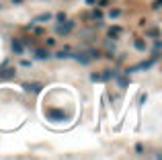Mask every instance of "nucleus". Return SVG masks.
<instances>
[{"label":"nucleus","mask_w":162,"mask_h":160,"mask_svg":"<svg viewBox=\"0 0 162 160\" xmlns=\"http://www.w3.org/2000/svg\"><path fill=\"white\" fill-rule=\"evenodd\" d=\"M45 43H47V47H54V45H55V39H54V37H49Z\"/></svg>","instance_id":"obj_20"},{"label":"nucleus","mask_w":162,"mask_h":160,"mask_svg":"<svg viewBox=\"0 0 162 160\" xmlns=\"http://www.w3.org/2000/svg\"><path fill=\"white\" fill-rule=\"evenodd\" d=\"M160 6H162V0H154V2H152V8L154 10H158Z\"/></svg>","instance_id":"obj_19"},{"label":"nucleus","mask_w":162,"mask_h":160,"mask_svg":"<svg viewBox=\"0 0 162 160\" xmlns=\"http://www.w3.org/2000/svg\"><path fill=\"white\" fill-rule=\"evenodd\" d=\"M86 4H88V6H94V4H97V0H86Z\"/></svg>","instance_id":"obj_23"},{"label":"nucleus","mask_w":162,"mask_h":160,"mask_svg":"<svg viewBox=\"0 0 162 160\" xmlns=\"http://www.w3.org/2000/svg\"><path fill=\"white\" fill-rule=\"evenodd\" d=\"M133 45H136V49H140V51H146V41H144V39L136 37L133 39Z\"/></svg>","instance_id":"obj_13"},{"label":"nucleus","mask_w":162,"mask_h":160,"mask_svg":"<svg viewBox=\"0 0 162 160\" xmlns=\"http://www.w3.org/2000/svg\"><path fill=\"white\" fill-rule=\"evenodd\" d=\"M148 37H152V39H156L158 37V27H152V29H150V31H148Z\"/></svg>","instance_id":"obj_16"},{"label":"nucleus","mask_w":162,"mask_h":160,"mask_svg":"<svg viewBox=\"0 0 162 160\" xmlns=\"http://www.w3.org/2000/svg\"><path fill=\"white\" fill-rule=\"evenodd\" d=\"M17 76V70L12 66H8V60H6L2 66H0V80H10V78Z\"/></svg>","instance_id":"obj_2"},{"label":"nucleus","mask_w":162,"mask_h":160,"mask_svg":"<svg viewBox=\"0 0 162 160\" xmlns=\"http://www.w3.org/2000/svg\"><path fill=\"white\" fill-rule=\"evenodd\" d=\"M49 19H54V15H51V12H43V15H39V17H37V19H33V21H31V23H47V21Z\"/></svg>","instance_id":"obj_8"},{"label":"nucleus","mask_w":162,"mask_h":160,"mask_svg":"<svg viewBox=\"0 0 162 160\" xmlns=\"http://www.w3.org/2000/svg\"><path fill=\"white\" fill-rule=\"evenodd\" d=\"M25 88H27V90H33V92H39L41 88H43V84H39V82H25Z\"/></svg>","instance_id":"obj_10"},{"label":"nucleus","mask_w":162,"mask_h":160,"mask_svg":"<svg viewBox=\"0 0 162 160\" xmlns=\"http://www.w3.org/2000/svg\"><path fill=\"white\" fill-rule=\"evenodd\" d=\"M86 53H88L90 60H98V58H101V51H98V49H88Z\"/></svg>","instance_id":"obj_15"},{"label":"nucleus","mask_w":162,"mask_h":160,"mask_svg":"<svg viewBox=\"0 0 162 160\" xmlns=\"http://www.w3.org/2000/svg\"><path fill=\"white\" fill-rule=\"evenodd\" d=\"M10 49H12V53H15V56H23V53H25L23 41H21V39H15V37H12V41H10Z\"/></svg>","instance_id":"obj_3"},{"label":"nucleus","mask_w":162,"mask_h":160,"mask_svg":"<svg viewBox=\"0 0 162 160\" xmlns=\"http://www.w3.org/2000/svg\"><path fill=\"white\" fill-rule=\"evenodd\" d=\"M33 56H35L37 60H49V58H51V53H49L45 47H37V49H33Z\"/></svg>","instance_id":"obj_4"},{"label":"nucleus","mask_w":162,"mask_h":160,"mask_svg":"<svg viewBox=\"0 0 162 160\" xmlns=\"http://www.w3.org/2000/svg\"><path fill=\"white\" fill-rule=\"evenodd\" d=\"M31 64H33V62H29V60H23V62H21V66H25V68H29Z\"/></svg>","instance_id":"obj_22"},{"label":"nucleus","mask_w":162,"mask_h":160,"mask_svg":"<svg viewBox=\"0 0 162 160\" xmlns=\"http://www.w3.org/2000/svg\"><path fill=\"white\" fill-rule=\"evenodd\" d=\"M115 80H117V86L121 88V90H125V88H127V84H129V80L125 76H121V74H119L117 78H115Z\"/></svg>","instance_id":"obj_11"},{"label":"nucleus","mask_w":162,"mask_h":160,"mask_svg":"<svg viewBox=\"0 0 162 160\" xmlns=\"http://www.w3.org/2000/svg\"><path fill=\"white\" fill-rule=\"evenodd\" d=\"M66 19H68V17H66V12H58V15H55V21H58V23H64Z\"/></svg>","instance_id":"obj_17"},{"label":"nucleus","mask_w":162,"mask_h":160,"mask_svg":"<svg viewBox=\"0 0 162 160\" xmlns=\"http://www.w3.org/2000/svg\"><path fill=\"white\" fill-rule=\"evenodd\" d=\"M74 29H76V23H74V21H70V19H66L64 23H58V25H55V33H58L60 37H66V35H70Z\"/></svg>","instance_id":"obj_1"},{"label":"nucleus","mask_w":162,"mask_h":160,"mask_svg":"<svg viewBox=\"0 0 162 160\" xmlns=\"http://www.w3.org/2000/svg\"><path fill=\"white\" fill-rule=\"evenodd\" d=\"M12 2H15V4H21V0H12Z\"/></svg>","instance_id":"obj_24"},{"label":"nucleus","mask_w":162,"mask_h":160,"mask_svg":"<svg viewBox=\"0 0 162 160\" xmlns=\"http://www.w3.org/2000/svg\"><path fill=\"white\" fill-rule=\"evenodd\" d=\"M136 152H138V154H144V146L142 144H136Z\"/></svg>","instance_id":"obj_21"},{"label":"nucleus","mask_w":162,"mask_h":160,"mask_svg":"<svg viewBox=\"0 0 162 160\" xmlns=\"http://www.w3.org/2000/svg\"><path fill=\"white\" fill-rule=\"evenodd\" d=\"M121 33H123V27H119V25H113V27H109L107 37H109V39H117Z\"/></svg>","instance_id":"obj_5"},{"label":"nucleus","mask_w":162,"mask_h":160,"mask_svg":"<svg viewBox=\"0 0 162 160\" xmlns=\"http://www.w3.org/2000/svg\"><path fill=\"white\" fill-rule=\"evenodd\" d=\"M97 4L101 8H105V6H111V0H97Z\"/></svg>","instance_id":"obj_18"},{"label":"nucleus","mask_w":162,"mask_h":160,"mask_svg":"<svg viewBox=\"0 0 162 160\" xmlns=\"http://www.w3.org/2000/svg\"><path fill=\"white\" fill-rule=\"evenodd\" d=\"M160 49H162V43H160V39L156 37V41H154V47H152V56H154V58H158V56H160Z\"/></svg>","instance_id":"obj_12"},{"label":"nucleus","mask_w":162,"mask_h":160,"mask_svg":"<svg viewBox=\"0 0 162 160\" xmlns=\"http://www.w3.org/2000/svg\"><path fill=\"white\" fill-rule=\"evenodd\" d=\"M55 58H60V60L72 58V47H64V49H60V51H55Z\"/></svg>","instance_id":"obj_7"},{"label":"nucleus","mask_w":162,"mask_h":160,"mask_svg":"<svg viewBox=\"0 0 162 160\" xmlns=\"http://www.w3.org/2000/svg\"><path fill=\"white\" fill-rule=\"evenodd\" d=\"M121 15H123L121 8H111L109 10V19H117V17H121Z\"/></svg>","instance_id":"obj_14"},{"label":"nucleus","mask_w":162,"mask_h":160,"mask_svg":"<svg viewBox=\"0 0 162 160\" xmlns=\"http://www.w3.org/2000/svg\"><path fill=\"white\" fill-rule=\"evenodd\" d=\"M101 19H103V12L98 8H94V10H90V12L84 15V21H101Z\"/></svg>","instance_id":"obj_6"},{"label":"nucleus","mask_w":162,"mask_h":160,"mask_svg":"<svg viewBox=\"0 0 162 160\" xmlns=\"http://www.w3.org/2000/svg\"><path fill=\"white\" fill-rule=\"evenodd\" d=\"M156 62H158V58H152V60H148V62H142L140 66H133V68H136V70H148L150 66H154Z\"/></svg>","instance_id":"obj_9"}]
</instances>
